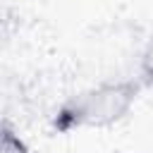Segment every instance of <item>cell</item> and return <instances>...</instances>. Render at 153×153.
<instances>
[{
	"label": "cell",
	"instance_id": "obj_3",
	"mask_svg": "<svg viewBox=\"0 0 153 153\" xmlns=\"http://www.w3.org/2000/svg\"><path fill=\"white\" fill-rule=\"evenodd\" d=\"M139 79L143 81V86H153V38L146 43L141 60H139Z\"/></svg>",
	"mask_w": 153,
	"mask_h": 153
},
{
	"label": "cell",
	"instance_id": "obj_1",
	"mask_svg": "<svg viewBox=\"0 0 153 153\" xmlns=\"http://www.w3.org/2000/svg\"><path fill=\"white\" fill-rule=\"evenodd\" d=\"M141 88H143L141 79H117L84 88L72 98H67L55 110L50 127L57 134L112 127L131 112Z\"/></svg>",
	"mask_w": 153,
	"mask_h": 153
},
{
	"label": "cell",
	"instance_id": "obj_2",
	"mask_svg": "<svg viewBox=\"0 0 153 153\" xmlns=\"http://www.w3.org/2000/svg\"><path fill=\"white\" fill-rule=\"evenodd\" d=\"M0 153H29L26 141L19 136V131L10 122H2L0 127Z\"/></svg>",
	"mask_w": 153,
	"mask_h": 153
}]
</instances>
